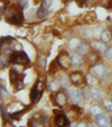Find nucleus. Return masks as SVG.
<instances>
[{
	"label": "nucleus",
	"instance_id": "1",
	"mask_svg": "<svg viewBox=\"0 0 112 127\" xmlns=\"http://www.w3.org/2000/svg\"><path fill=\"white\" fill-rule=\"evenodd\" d=\"M68 95L74 103H80L82 101V96H83V95H82V92L80 91V90H77V89H75V88L69 89Z\"/></svg>",
	"mask_w": 112,
	"mask_h": 127
},
{
	"label": "nucleus",
	"instance_id": "2",
	"mask_svg": "<svg viewBox=\"0 0 112 127\" xmlns=\"http://www.w3.org/2000/svg\"><path fill=\"white\" fill-rule=\"evenodd\" d=\"M95 120L99 126H109L110 125V118H109V116L105 115V114H102V113L99 114Z\"/></svg>",
	"mask_w": 112,
	"mask_h": 127
},
{
	"label": "nucleus",
	"instance_id": "3",
	"mask_svg": "<svg viewBox=\"0 0 112 127\" xmlns=\"http://www.w3.org/2000/svg\"><path fill=\"white\" fill-rule=\"evenodd\" d=\"M11 60L15 61L16 63H25L28 61V59H27V56L25 55V54H22V53H14L11 56Z\"/></svg>",
	"mask_w": 112,
	"mask_h": 127
},
{
	"label": "nucleus",
	"instance_id": "4",
	"mask_svg": "<svg viewBox=\"0 0 112 127\" xmlns=\"http://www.w3.org/2000/svg\"><path fill=\"white\" fill-rule=\"evenodd\" d=\"M91 71H92V74L96 75V77H101V75L103 74V71H104V67H103V65L98 64V65H95V66H93Z\"/></svg>",
	"mask_w": 112,
	"mask_h": 127
},
{
	"label": "nucleus",
	"instance_id": "5",
	"mask_svg": "<svg viewBox=\"0 0 112 127\" xmlns=\"http://www.w3.org/2000/svg\"><path fill=\"white\" fill-rule=\"evenodd\" d=\"M56 124L58 126H65V125L68 124V120L64 115H57L56 116Z\"/></svg>",
	"mask_w": 112,
	"mask_h": 127
},
{
	"label": "nucleus",
	"instance_id": "6",
	"mask_svg": "<svg viewBox=\"0 0 112 127\" xmlns=\"http://www.w3.org/2000/svg\"><path fill=\"white\" fill-rule=\"evenodd\" d=\"M90 94H91V97H92L94 100H100L101 99V91L99 90V89H95V88H93L92 90H90Z\"/></svg>",
	"mask_w": 112,
	"mask_h": 127
},
{
	"label": "nucleus",
	"instance_id": "7",
	"mask_svg": "<svg viewBox=\"0 0 112 127\" xmlns=\"http://www.w3.org/2000/svg\"><path fill=\"white\" fill-rule=\"evenodd\" d=\"M92 45H93V47L96 48V50L100 51V52H103V51H105V45L103 43H100V42H94Z\"/></svg>",
	"mask_w": 112,
	"mask_h": 127
},
{
	"label": "nucleus",
	"instance_id": "8",
	"mask_svg": "<svg viewBox=\"0 0 112 127\" xmlns=\"http://www.w3.org/2000/svg\"><path fill=\"white\" fill-rule=\"evenodd\" d=\"M82 62H83V60H82L80 54H75V55L72 56V63L73 64H81Z\"/></svg>",
	"mask_w": 112,
	"mask_h": 127
},
{
	"label": "nucleus",
	"instance_id": "9",
	"mask_svg": "<svg viewBox=\"0 0 112 127\" xmlns=\"http://www.w3.org/2000/svg\"><path fill=\"white\" fill-rule=\"evenodd\" d=\"M101 39H102V42L110 41V32L109 31H103L102 33H101Z\"/></svg>",
	"mask_w": 112,
	"mask_h": 127
},
{
	"label": "nucleus",
	"instance_id": "10",
	"mask_svg": "<svg viewBox=\"0 0 112 127\" xmlns=\"http://www.w3.org/2000/svg\"><path fill=\"white\" fill-rule=\"evenodd\" d=\"M56 99H57V102L60 103L61 106H63L65 102H66V98H65L64 94H58L57 97H56Z\"/></svg>",
	"mask_w": 112,
	"mask_h": 127
},
{
	"label": "nucleus",
	"instance_id": "11",
	"mask_svg": "<svg viewBox=\"0 0 112 127\" xmlns=\"http://www.w3.org/2000/svg\"><path fill=\"white\" fill-rule=\"evenodd\" d=\"M79 45H80V41L77 38H72L71 41H69V43H68V46L71 48H75V47L77 48V46Z\"/></svg>",
	"mask_w": 112,
	"mask_h": 127
},
{
	"label": "nucleus",
	"instance_id": "12",
	"mask_svg": "<svg viewBox=\"0 0 112 127\" xmlns=\"http://www.w3.org/2000/svg\"><path fill=\"white\" fill-rule=\"evenodd\" d=\"M71 80L74 82V83H80L81 80H82V78H81V75H80L79 73H74V74L71 75Z\"/></svg>",
	"mask_w": 112,
	"mask_h": 127
},
{
	"label": "nucleus",
	"instance_id": "13",
	"mask_svg": "<svg viewBox=\"0 0 112 127\" xmlns=\"http://www.w3.org/2000/svg\"><path fill=\"white\" fill-rule=\"evenodd\" d=\"M48 14V10L46 9L45 7H41L38 9V17H41V18H44V17H46Z\"/></svg>",
	"mask_w": 112,
	"mask_h": 127
},
{
	"label": "nucleus",
	"instance_id": "14",
	"mask_svg": "<svg viewBox=\"0 0 112 127\" xmlns=\"http://www.w3.org/2000/svg\"><path fill=\"white\" fill-rule=\"evenodd\" d=\"M90 111L92 115H99V114L102 113V111H101V108L99 107V106H93V107H91Z\"/></svg>",
	"mask_w": 112,
	"mask_h": 127
},
{
	"label": "nucleus",
	"instance_id": "15",
	"mask_svg": "<svg viewBox=\"0 0 112 127\" xmlns=\"http://www.w3.org/2000/svg\"><path fill=\"white\" fill-rule=\"evenodd\" d=\"M37 87H38V83L34 87V89L31 90V100L35 101L37 99Z\"/></svg>",
	"mask_w": 112,
	"mask_h": 127
},
{
	"label": "nucleus",
	"instance_id": "16",
	"mask_svg": "<svg viewBox=\"0 0 112 127\" xmlns=\"http://www.w3.org/2000/svg\"><path fill=\"white\" fill-rule=\"evenodd\" d=\"M86 80H88L89 86H95L96 84V80L94 79V78H92L91 75H86Z\"/></svg>",
	"mask_w": 112,
	"mask_h": 127
},
{
	"label": "nucleus",
	"instance_id": "17",
	"mask_svg": "<svg viewBox=\"0 0 112 127\" xmlns=\"http://www.w3.org/2000/svg\"><path fill=\"white\" fill-rule=\"evenodd\" d=\"M77 51H79L80 53H85V52H88V46L86 45H84V44H80L79 46H77Z\"/></svg>",
	"mask_w": 112,
	"mask_h": 127
},
{
	"label": "nucleus",
	"instance_id": "18",
	"mask_svg": "<svg viewBox=\"0 0 112 127\" xmlns=\"http://www.w3.org/2000/svg\"><path fill=\"white\" fill-rule=\"evenodd\" d=\"M103 105H104V107L107 108L109 111H112V102L109 100H104L103 101Z\"/></svg>",
	"mask_w": 112,
	"mask_h": 127
},
{
	"label": "nucleus",
	"instance_id": "19",
	"mask_svg": "<svg viewBox=\"0 0 112 127\" xmlns=\"http://www.w3.org/2000/svg\"><path fill=\"white\" fill-rule=\"evenodd\" d=\"M96 14H98L99 18H101V19H103V18L107 16V12H105L104 10H102V9H98L96 10Z\"/></svg>",
	"mask_w": 112,
	"mask_h": 127
},
{
	"label": "nucleus",
	"instance_id": "20",
	"mask_svg": "<svg viewBox=\"0 0 112 127\" xmlns=\"http://www.w3.org/2000/svg\"><path fill=\"white\" fill-rule=\"evenodd\" d=\"M18 3L22 7H27L28 6V0H18Z\"/></svg>",
	"mask_w": 112,
	"mask_h": 127
},
{
	"label": "nucleus",
	"instance_id": "21",
	"mask_svg": "<svg viewBox=\"0 0 112 127\" xmlns=\"http://www.w3.org/2000/svg\"><path fill=\"white\" fill-rule=\"evenodd\" d=\"M53 9H57L60 7V1L58 0H53V5H52Z\"/></svg>",
	"mask_w": 112,
	"mask_h": 127
},
{
	"label": "nucleus",
	"instance_id": "22",
	"mask_svg": "<svg viewBox=\"0 0 112 127\" xmlns=\"http://www.w3.org/2000/svg\"><path fill=\"white\" fill-rule=\"evenodd\" d=\"M82 95H83V96L85 97V99H88L89 97L91 96V94L88 91V89H83V92H82Z\"/></svg>",
	"mask_w": 112,
	"mask_h": 127
},
{
	"label": "nucleus",
	"instance_id": "23",
	"mask_svg": "<svg viewBox=\"0 0 112 127\" xmlns=\"http://www.w3.org/2000/svg\"><path fill=\"white\" fill-rule=\"evenodd\" d=\"M58 82L57 83H50V86H49V88H50V90H52V91H55V90H56V88H57L58 87Z\"/></svg>",
	"mask_w": 112,
	"mask_h": 127
},
{
	"label": "nucleus",
	"instance_id": "24",
	"mask_svg": "<svg viewBox=\"0 0 112 127\" xmlns=\"http://www.w3.org/2000/svg\"><path fill=\"white\" fill-rule=\"evenodd\" d=\"M105 55H107V58L112 59V48H109V50H107V52H105Z\"/></svg>",
	"mask_w": 112,
	"mask_h": 127
},
{
	"label": "nucleus",
	"instance_id": "25",
	"mask_svg": "<svg viewBox=\"0 0 112 127\" xmlns=\"http://www.w3.org/2000/svg\"><path fill=\"white\" fill-rule=\"evenodd\" d=\"M44 5L47 7H52L53 5V0H44Z\"/></svg>",
	"mask_w": 112,
	"mask_h": 127
},
{
	"label": "nucleus",
	"instance_id": "26",
	"mask_svg": "<svg viewBox=\"0 0 112 127\" xmlns=\"http://www.w3.org/2000/svg\"><path fill=\"white\" fill-rule=\"evenodd\" d=\"M14 70H11V73H10V78H11V81L15 82L16 81V73H14Z\"/></svg>",
	"mask_w": 112,
	"mask_h": 127
}]
</instances>
